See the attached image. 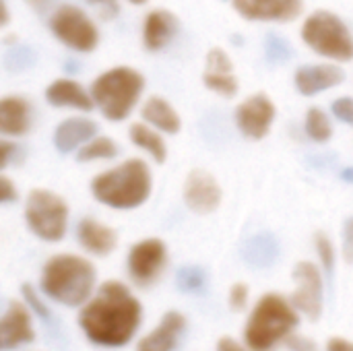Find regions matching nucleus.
<instances>
[{
    "mask_svg": "<svg viewBox=\"0 0 353 351\" xmlns=\"http://www.w3.org/2000/svg\"><path fill=\"white\" fill-rule=\"evenodd\" d=\"M141 302L122 281H105L83 306L79 327L87 339L101 348H124L139 331Z\"/></svg>",
    "mask_w": 353,
    "mask_h": 351,
    "instance_id": "f257e3e1",
    "label": "nucleus"
},
{
    "mask_svg": "<svg viewBox=\"0 0 353 351\" xmlns=\"http://www.w3.org/2000/svg\"><path fill=\"white\" fill-rule=\"evenodd\" d=\"M95 288V267L77 254H56L41 271V290L54 302L77 308L91 298Z\"/></svg>",
    "mask_w": 353,
    "mask_h": 351,
    "instance_id": "f03ea898",
    "label": "nucleus"
},
{
    "mask_svg": "<svg viewBox=\"0 0 353 351\" xmlns=\"http://www.w3.org/2000/svg\"><path fill=\"white\" fill-rule=\"evenodd\" d=\"M91 194L112 209H137L151 194V170L143 159H126L91 180Z\"/></svg>",
    "mask_w": 353,
    "mask_h": 351,
    "instance_id": "7ed1b4c3",
    "label": "nucleus"
},
{
    "mask_svg": "<svg viewBox=\"0 0 353 351\" xmlns=\"http://www.w3.org/2000/svg\"><path fill=\"white\" fill-rule=\"evenodd\" d=\"M298 325L300 317L292 300L279 294H265L246 321L244 341L252 351H273L277 343H285Z\"/></svg>",
    "mask_w": 353,
    "mask_h": 351,
    "instance_id": "20e7f679",
    "label": "nucleus"
},
{
    "mask_svg": "<svg viewBox=\"0 0 353 351\" xmlns=\"http://www.w3.org/2000/svg\"><path fill=\"white\" fill-rule=\"evenodd\" d=\"M145 79L130 66H116L99 74L91 85V97L112 122H122L139 101Z\"/></svg>",
    "mask_w": 353,
    "mask_h": 351,
    "instance_id": "39448f33",
    "label": "nucleus"
},
{
    "mask_svg": "<svg viewBox=\"0 0 353 351\" xmlns=\"http://www.w3.org/2000/svg\"><path fill=\"white\" fill-rule=\"evenodd\" d=\"M302 39L310 50H314L325 58L339 60V62L353 60L352 31L335 12L329 10L312 12L302 25Z\"/></svg>",
    "mask_w": 353,
    "mask_h": 351,
    "instance_id": "423d86ee",
    "label": "nucleus"
},
{
    "mask_svg": "<svg viewBox=\"0 0 353 351\" xmlns=\"http://www.w3.org/2000/svg\"><path fill=\"white\" fill-rule=\"evenodd\" d=\"M27 228L43 242H60L68 225V205L52 190H31L25 203Z\"/></svg>",
    "mask_w": 353,
    "mask_h": 351,
    "instance_id": "0eeeda50",
    "label": "nucleus"
},
{
    "mask_svg": "<svg viewBox=\"0 0 353 351\" xmlns=\"http://www.w3.org/2000/svg\"><path fill=\"white\" fill-rule=\"evenodd\" d=\"M50 29L58 41L79 52H91L99 41V33L93 21L72 4H62L56 8L50 19Z\"/></svg>",
    "mask_w": 353,
    "mask_h": 351,
    "instance_id": "6e6552de",
    "label": "nucleus"
},
{
    "mask_svg": "<svg viewBox=\"0 0 353 351\" xmlns=\"http://www.w3.org/2000/svg\"><path fill=\"white\" fill-rule=\"evenodd\" d=\"M292 277L296 281L292 304L308 321H319L323 314V298H325V285L319 267L314 263L302 261L294 267Z\"/></svg>",
    "mask_w": 353,
    "mask_h": 351,
    "instance_id": "1a4fd4ad",
    "label": "nucleus"
},
{
    "mask_svg": "<svg viewBox=\"0 0 353 351\" xmlns=\"http://www.w3.org/2000/svg\"><path fill=\"white\" fill-rule=\"evenodd\" d=\"M168 263V248L159 238H147L134 244L128 252V275L137 285H151L161 275Z\"/></svg>",
    "mask_w": 353,
    "mask_h": 351,
    "instance_id": "9d476101",
    "label": "nucleus"
},
{
    "mask_svg": "<svg viewBox=\"0 0 353 351\" xmlns=\"http://www.w3.org/2000/svg\"><path fill=\"white\" fill-rule=\"evenodd\" d=\"M273 122H275V103L265 93H256L248 97L236 110V124L240 132L252 141L265 139Z\"/></svg>",
    "mask_w": 353,
    "mask_h": 351,
    "instance_id": "9b49d317",
    "label": "nucleus"
},
{
    "mask_svg": "<svg viewBox=\"0 0 353 351\" xmlns=\"http://www.w3.org/2000/svg\"><path fill=\"white\" fill-rule=\"evenodd\" d=\"M184 203L192 213L209 215L221 205V186L207 170H192L184 182Z\"/></svg>",
    "mask_w": 353,
    "mask_h": 351,
    "instance_id": "f8f14e48",
    "label": "nucleus"
},
{
    "mask_svg": "<svg viewBox=\"0 0 353 351\" xmlns=\"http://www.w3.org/2000/svg\"><path fill=\"white\" fill-rule=\"evenodd\" d=\"M35 339L31 308L23 302L10 300L0 321V345L4 351L17 350Z\"/></svg>",
    "mask_w": 353,
    "mask_h": 351,
    "instance_id": "ddd939ff",
    "label": "nucleus"
},
{
    "mask_svg": "<svg viewBox=\"0 0 353 351\" xmlns=\"http://www.w3.org/2000/svg\"><path fill=\"white\" fill-rule=\"evenodd\" d=\"M234 8L248 21H294L304 4L302 0H232Z\"/></svg>",
    "mask_w": 353,
    "mask_h": 351,
    "instance_id": "4468645a",
    "label": "nucleus"
},
{
    "mask_svg": "<svg viewBox=\"0 0 353 351\" xmlns=\"http://www.w3.org/2000/svg\"><path fill=\"white\" fill-rule=\"evenodd\" d=\"M343 79H345L343 70L333 64H304L294 74L296 89L306 97H312L327 89H333V87L341 85Z\"/></svg>",
    "mask_w": 353,
    "mask_h": 351,
    "instance_id": "2eb2a0df",
    "label": "nucleus"
},
{
    "mask_svg": "<svg viewBox=\"0 0 353 351\" xmlns=\"http://www.w3.org/2000/svg\"><path fill=\"white\" fill-rule=\"evenodd\" d=\"M184 327H186L184 314H180L176 310L165 312L161 317L159 325L139 341L137 351H174Z\"/></svg>",
    "mask_w": 353,
    "mask_h": 351,
    "instance_id": "dca6fc26",
    "label": "nucleus"
},
{
    "mask_svg": "<svg viewBox=\"0 0 353 351\" xmlns=\"http://www.w3.org/2000/svg\"><path fill=\"white\" fill-rule=\"evenodd\" d=\"M178 17L170 10H163V8H157V10H151L147 17H145V23H143V43L149 52H159L163 50L172 39L174 35L178 33Z\"/></svg>",
    "mask_w": 353,
    "mask_h": 351,
    "instance_id": "f3484780",
    "label": "nucleus"
},
{
    "mask_svg": "<svg viewBox=\"0 0 353 351\" xmlns=\"http://www.w3.org/2000/svg\"><path fill=\"white\" fill-rule=\"evenodd\" d=\"M46 101L54 108H72L89 112L93 110V97L72 79H56L46 89Z\"/></svg>",
    "mask_w": 353,
    "mask_h": 351,
    "instance_id": "a211bd4d",
    "label": "nucleus"
},
{
    "mask_svg": "<svg viewBox=\"0 0 353 351\" xmlns=\"http://www.w3.org/2000/svg\"><path fill=\"white\" fill-rule=\"evenodd\" d=\"M77 236H79L81 246L95 257H108L118 246L116 232L112 228L91 219V217H85L79 221Z\"/></svg>",
    "mask_w": 353,
    "mask_h": 351,
    "instance_id": "6ab92c4d",
    "label": "nucleus"
},
{
    "mask_svg": "<svg viewBox=\"0 0 353 351\" xmlns=\"http://www.w3.org/2000/svg\"><path fill=\"white\" fill-rule=\"evenodd\" d=\"M31 128V108L21 95H6L0 101V130L6 137H21Z\"/></svg>",
    "mask_w": 353,
    "mask_h": 351,
    "instance_id": "aec40b11",
    "label": "nucleus"
},
{
    "mask_svg": "<svg viewBox=\"0 0 353 351\" xmlns=\"http://www.w3.org/2000/svg\"><path fill=\"white\" fill-rule=\"evenodd\" d=\"M97 134V124L89 118H68L58 124L54 132V145L60 153H70L79 145L91 141Z\"/></svg>",
    "mask_w": 353,
    "mask_h": 351,
    "instance_id": "412c9836",
    "label": "nucleus"
},
{
    "mask_svg": "<svg viewBox=\"0 0 353 351\" xmlns=\"http://www.w3.org/2000/svg\"><path fill=\"white\" fill-rule=\"evenodd\" d=\"M242 257L246 263H250L256 269L271 267L279 257V242L273 234L261 232L252 238H248L242 246Z\"/></svg>",
    "mask_w": 353,
    "mask_h": 351,
    "instance_id": "4be33fe9",
    "label": "nucleus"
},
{
    "mask_svg": "<svg viewBox=\"0 0 353 351\" xmlns=\"http://www.w3.org/2000/svg\"><path fill=\"white\" fill-rule=\"evenodd\" d=\"M143 118L155 126L157 130L161 132H168V134H176L180 128H182V120L178 116V112L170 106L168 99L159 97V95H153L145 101L143 106Z\"/></svg>",
    "mask_w": 353,
    "mask_h": 351,
    "instance_id": "5701e85b",
    "label": "nucleus"
},
{
    "mask_svg": "<svg viewBox=\"0 0 353 351\" xmlns=\"http://www.w3.org/2000/svg\"><path fill=\"white\" fill-rule=\"evenodd\" d=\"M128 137H130V141L137 147H141L143 151H147L155 159V163H165V159H168V147H165L163 139L155 130H151L149 126L137 122V124L130 126Z\"/></svg>",
    "mask_w": 353,
    "mask_h": 351,
    "instance_id": "b1692460",
    "label": "nucleus"
},
{
    "mask_svg": "<svg viewBox=\"0 0 353 351\" xmlns=\"http://www.w3.org/2000/svg\"><path fill=\"white\" fill-rule=\"evenodd\" d=\"M203 83L209 91H215L223 97H234L240 89L232 68H205Z\"/></svg>",
    "mask_w": 353,
    "mask_h": 351,
    "instance_id": "393cba45",
    "label": "nucleus"
},
{
    "mask_svg": "<svg viewBox=\"0 0 353 351\" xmlns=\"http://www.w3.org/2000/svg\"><path fill=\"white\" fill-rule=\"evenodd\" d=\"M116 155H118V145L110 137H93L79 149L77 161L87 163V161H97V159H112Z\"/></svg>",
    "mask_w": 353,
    "mask_h": 351,
    "instance_id": "a878e982",
    "label": "nucleus"
},
{
    "mask_svg": "<svg viewBox=\"0 0 353 351\" xmlns=\"http://www.w3.org/2000/svg\"><path fill=\"white\" fill-rule=\"evenodd\" d=\"M306 134L316 143H327L333 137V124L321 108H310L306 112Z\"/></svg>",
    "mask_w": 353,
    "mask_h": 351,
    "instance_id": "bb28decb",
    "label": "nucleus"
},
{
    "mask_svg": "<svg viewBox=\"0 0 353 351\" xmlns=\"http://www.w3.org/2000/svg\"><path fill=\"white\" fill-rule=\"evenodd\" d=\"M37 60V54L31 46H14L4 54V68L8 72H23L31 68Z\"/></svg>",
    "mask_w": 353,
    "mask_h": 351,
    "instance_id": "cd10ccee",
    "label": "nucleus"
},
{
    "mask_svg": "<svg viewBox=\"0 0 353 351\" xmlns=\"http://www.w3.org/2000/svg\"><path fill=\"white\" fill-rule=\"evenodd\" d=\"M292 56H294V48L285 37H281V35H277L273 31L267 33V37H265V58L271 64L288 62Z\"/></svg>",
    "mask_w": 353,
    "mask_h": 351,
    "instance_id": "c85d7f7f",
    "label": "nucleus"
},
{
    "mask_svg": "<svg viewBox=\"0 0 353 351\" xmlns=\"http://www.w3.org/2000/svg\"><path fill=\"white\" fill-rule=\"evenodd\" d=\"M205 281H207V275L201 267L196 265H186L178 271L176 275V283L182 292L186 294H194V292H201L205 288Z\"/></svg>",
    "mask_w": 353,
    "mask_h": 351,
    "instance_id": "c756f323",
    "label": "nucleus"
},
{
    "mask_svg": "<svg viewBox=\"0 0 353 351\" xmlns=\"http://www.w3.org/2000/svg\"><path fill=\"white\" fill-rule=\"evenodd\" d=\"M314 246H316V252H319V257H321V263H323L325 273L331 275L333 269H335V248H333L331 238H329L325 232H316V236H314Z\"/></svg>",
    "mask_w": 353,
    "mask_h": 351,
    "instance_id": "7c9ffc66",
    "label": "nucleus"
},
{
    "mask_svg": "<svg viewBox=\"0 0 353 351\" xmlns=\"http://www.w3.org/2000/svg\"><path fill=\"white\" fill-rule=\"evenodd\" d=\"M21 292H23V298H25V304L33 310V314H37L41 321H50V310H48V306L39 300V296H37V292L33 290V285H29V283H23L21 285Z\"/></svg>",
    "mask_w": 353,
    "mask_h": 351,
    "instance_id": "2f4dec72",
    "label": "nucleus"
},
{
    "mask_svg": "<svg viewBox=\"0 0 353 351\" xmlns=\"http://www.w3.org/2000/svg\"><path fill=\"white\" fill-rule=\"evenodd\" d=\"M248 296H250V288L246 283H234L230 288V294H228L230 308L234 312H242L248 304Z\"/></svg>",
    "mask_w": 353,
    "mask_h": 351,
    "instance_id": "473e14b6",
    "label": "nucleus"
},
{
    "mask_svg": "<svg viewBox=\"0 0 353 351\" xmlns=\"http://www.w3.org/2000/svg\"><path fill=\"white\" fill-rule=\"evenodd\" d=\"M0 157H2V168H8V166H19L23 163V157H25V151L23 147L14 145V143H8V141H2L0 143Z\"/></svg>",
    "mask_w": 353,
    "mask_h": 351,
    "instance_id": "72a5a7b5",
    "label": "nucleus"
},
{
    "mask_svg": "<svg viewBox=\"0 0 353 351\" xmlns=\"http://www.w3.org/2000/svg\"><path fill=\"white\" fill-rule=\"evenodd\" d=\"M331 112L337 120L345 122V124H353V97H339L333 101Z\"/></svg>",
    "mask_w": 353,
    "mask_h": 351,
    "instance_id": "f704fd0d",
    "label": "nucleus"
},
{
    "mask_svg": "<svg viewBox=\"0 0 353 351\" xmlns=\"http://www.w3.org/2000/svg\"><path fill=\"white\" fill-rule=\"evenodd\" d=\"M285 348L290 351H321L312 339L302 337V335H290L285 339Z\"/></svg>",
    "mask_w": 353,
    "mask_h": 351,
    "instance_id": "c9c22d12",
    "label": "nucleus"
},
{
    "mask_svg": "<svg viewBox=\"0 0 353 351\" xmlns=\"http://www.w3.org/2000/svg\"><path fill=\"white\" fill-rule=\"evenodd\" d=\"M343 259L353 265V217H347L343 223Z\"/></svg>",
    "mask_w": 353,
    "mask_h": 351,
    "instance_id": "e433bc0d",
    "label": "nucleus"
},
{
    "mask_svg": "<svg viewBox=\"0 0 353 351\" xmlns=\"http://www.w3.org/2000/svg\"><path fill=\"white\" fill-rule=\"evenodd\" d=\"M91 6H95L99 10V14L103 19H112L114 14H118V0H87Z\"/></svg>",
    "mask_w": 353,
    "mask_h": 351,
    "instance_id": "4c0bfd02",
    "label": "nucleus"
},
{
    "mask_svg": "<svg viewBox=\"0 0 353 351\" xmlns=\"http://www.w3.org/2000/svg\"><path fill=\"white\" fill-rule=\"evenodd\" d=\"M0 199H2V203H4V205H8V203L17 201V190H14L12 182H10L6 176H2V178H0Z\"/></svg>",
    "mask_w": 353,
    "mask_h": 351,
    "instance_id": "58836bf2",
    "label": "nucleus"
},
{
    "mask_svg": "<svg viewBox=\"0 0 353 351\" xmlns=\"http://www.w3.org/2000/svg\"><path fill=\"white\" fill-rule=\"evenodd\" d=\"M327 351H353V341L343 337H331L327 341Z\"/></svg>",
    "mask_w": 353,
    "mask_h": 351,
    "instance_id": "ea45409f",
    "label": "nucleus"
},
{
    "mask_svg": "<svg viewBox=\"0 0 353 351\" xmlns=\"http://www.w3.org/2000/svg\"><path fill=\"white\" fill-rule=\"evenodd\" d=\"M217 351H248L240 341H236L234 337H221L217 343Z\"/></svg>",
    "mask_w": 353,
    "mask_h": 351,
    "instance_id": "a19ab883",
    "label": "nucleus"
},
{
    "mask_svg": "<svg viewBox=\"0 0 353 351\" xmlns=\"http://www.w3.org/2000/svg\"><path fill=\"white\" fill-rule=\"evenodd\" d=\"M341 178L347 182V184H353V166H350V168H345L343 172H341Z\"/></svg>",
    "mask_w": 353,
    "mask_h": 351,
    "instance_id": "79ce46f5",
    "label": "nucleus"
},
{
    "mask_svg": "<svg viewBox=\"0 0 353 351\" xmlns=\"http://www.w3.org/2000/svg\"><path fill=\"white\" fill-rule=\"evenodd\" d=\"M27 4L33 6V8H37V10H41L48 4V0H27Z\"/></svg>",
    "mask_w": 353,
    "mask_h": 351,
    "instance_id": "37998d69",
    "label": "nucleus"
},
{
    "mask_svg": "<svg viewBox=\"0 0 353 351\" xmlns=\"http://www.w3.org/2000/svg\"><path fill=\"white\" fill-rule=\"evenodd\" d=\"M8 23V8H6V0H2V25Z\"/></svg>",
    "mask_w": 353,
    "mask_h": 351,
    "instance_id": "c03bdc74",
    "label": "nucleus"
},
{
    "mask_svg": "<svg viewBox=\"0 0 353 351\" xmlns=\"http://www.w3.org/2000/svg\"><path fill=\"white\" fill-rule=\"evenodd\" d=\"M128 2H132V4H145L147 0H128Z\"/></svg>",
    "mask_w": 353,
    "mask_h": 351,
    "instance_id": "a18cd8bd",
    "label": "nucleus"
}]
</instances>
